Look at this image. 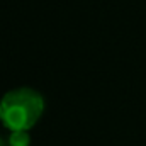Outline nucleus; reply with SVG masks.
I'll list each match as a JSON object with an SVG mask.
<instances>
[{"label":"nucleus","instance_id":"f257e3e1","mask_svg":"<svg viewBox=\"0 0 146 146\" xmlns=\"http://www.w3.org/2000/svg\"><path fill=\"white\" fill-rule=\"evenodd\" d=\"M44 112L42 95L29 87L7 92L0 100V121L9 131H29Z\"/></svg>","mask_w":146,"mask_h":146},{"label":"nucleus","instance_id":"f03ea898","mask_svg":"<svg viewBox=\"0 0 146 146\" xmlns=\"http://www.w3.org/2000/svg\"><path fill=\"white\" fill-rule=\"evenodd\" d=\"M7 145L9 146H29L31 145L29 131H10Z\"/></svg>","mask_w":146,"mask_h":146},{"label":"nucleus","instance_id":"7ed1b4c3","mask_svg":"<svg viewBox=\"0 0 146 146\" xmlns=\"http://www.w3.org/2000/svg\"><path fill=\"white\" fill-rule=\"evenodd\" d=\"M0 146H5V143H3V139H2V136H0Z\"/></svg>","mask_w":146,"mask_h":146}]
</instances>
